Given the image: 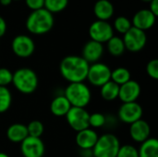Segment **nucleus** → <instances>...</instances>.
I'll return each mask as SVG.
<instances>
[{
	"mask_svg": "<svg viewBox=\"0 0 158 157\" xmlns=\"http://www.w3.org/2000/svg\"><path fill=\"white\" fill-rule=\"evenodd\" d=\"M55 19L52 13L45 8L32 11L26 19L27 30L35 35H41L48 32L54 26Z\"/></svg>",
	"mask_w": 158,
	"mask_h": 157,
	"instance_id": "2",
	"label": "nucleus"
},
{
	"mask_svg": "<svg viewBox=\"0 0 158 157\" xmlns=\"http://www.w3.org/2000/svg\"><path fill=\"white\" fill-rule=\"evenodd\" d=\"M150 134H151V129L149 124L145 120L140 119L131 124L130 135L134 142L142 143L150 138Z\"/></svg>",
	"mask_w": 158,
	"mask_h": 157,
	"instance_id": "17",
	"label": "nucleus"
},
{
	"mask_svg": "<svg viewBox=\"0 0 158 157\" xmlns=\"http://www.w3.org/2000/svg\"><path fill=\"white\" fill-rule=\"evenodd\" d=\"M0 157H9L6 154H5V153H1L0 152Z\"/></svg>",
	"mask_w": 158,
	"mask_h": 157,
	"instance_id": "37",
	"label": "nucleus"
},
{
	"mask_svg": "<svg viewBox=\"0 0 158 157\" xmlns=\"http://www.w3.org/2000/svg\"><path fill=\"white\" fill-rule=\"evenodd\" d=\"M131 72L128 68L123 67H118L114 70H111V80L113 82L118 84V86L128 82L131 81Z\"/></svg>",
	"mask_w": 158,
	"mask_h": 157,
	"instance_id": "24",
	"label": "nucleus"
},
{
	"mask_svg": "<svg viewBox=\"0 0 158 157\" xmlns=\"http://www.w3.org/2000/svg\"><path fill=\"white\" fill-rule=\"evenodd\" d=\"M97 132L91 129H85L77 132L76 135V144L81 150H92L98 140Z\"/></svg>",
	"mask_w": 158,
	"mask_h": 157,
	"instance_id": "16",
	"label": "nucleus"
},
{
	"mask_svg": "<svg viewBox=\"0 0 158 157\" xmlns=\"http://www.w3.org/2000/svg\"><path fill=\"white\" fill-rule=\"evenodd\" d=\"M143 1H144V2H150V1H152V0H143Z\"/></svg>",
	"mask_w": 158,
	"mask_h": 157,
	"instance_id": "38",
	"label": "nucleus"
},
{
	"mask_svg": "<svg viewBox=\"0 0 158 157\" xmlns=\"http://www.w3.org/2000/svg\"><path fill=\"white\" fill-rule=\"evenodd\" d=\"M12 0H0V4L4 6H7L11 4Z\"/></svg>",
	"mask_w": 158,
	"mask_h": 157,
	"instance_id": "36",
	"label": "nucleus"
},
{
	"mask_svg": "<svg viewBox=\"0 0 158 157\" xmlns=\"http://www.w3.org/2000/svg\"><path fill=\"white\" fill-rule=\"evenodd\" d=\"M89 35L91 40L103 44L114 36V29L107 21L97 19L91 24L89 28Z\"/></svg>",
	"mask_w": 158,
	"mask_h": 157,
	"instance_id": "9",
	"label": "nucleus"
},
{
	"mask_svg": "<svg viewBox=\"0 0 158 157\" xmlns=\"http://www.w3.org/2000/svg\"><path fill=\"white\" fill-rule=\"evenodd\" d=\"M131 27H132L131 21L128 18H126L124 16H120L115 19L113 29H115L118 32H119L121 34H125Z\"/></svg>",
	"mask_w": 158,
	"mask_h": 157,
	"instance_id": "27",
	"label": "nucleus"
},
{
	"mask_svg": "<svg viewBox=\"0 0 158 157\" xmlns=\"http://www.w3.org/2000/svg\"><path fill=\"white\" fill-rule=\"evenodd\" d=\"M89 117L90 114L85 108L71 106V108L66 115V119L69 127L75 131L79 132L81 130L90 128Z\"/></svg>",
	"mask_w": 158,
	"mask_h": 157,
	"instance_id": "8",
	"label": "nucleus"
},
{
	"mask_svg": "<svg viewBox=\"0 0 158 157\" xmlns=\"http://www.w3.org/2000/svg\"><path fill=\"white\" fill-rule=\"evenodd\" d=\"M106 124V117L101 113H93L89 117V127L91 129L102 128Z\"/></svg>",
	"mask_w": 158,
	"mask_h": 157,
	"instance_id": "29",
	"label": "nucleus"
},
{
	"mask_svg": "<svg viewBox=\"0 0 158 157\" xmlns=\"http://www.w3.org/2000/svg\"><path fill=\"white\" fill-rule=\"evenodd\" d=\"M27 130H28V135L29 136L35 137V138H41V136L44 133V125H43V123L41 121L32 120L28 124Z\"/></svg>",
	"mask_w": 158,
	"mask_h": 157,
	"instance_id": "28",
	"label": "nucleus"
},
{
	"mask_svg": "<svg viewBox=\"0 0 158 157\" xmlns=\"http://www.w3.org/2000/svg\"><path fill=\"white\" fill-rule=\"evenodd\" d=\"M116 157H139L138 149L131 144L122 145L120 146Z\"/></svg>",
	"mask_w": 158,
	"mask_h": 157,
	"instance_id": "30",
	"label": "nucleus"
},
{
	"mask_svg": "<svg viewBox=\"0 0 158 157\" xmlns=\"http://www.w3.org/2000/svg\"><path fill=\"white\" fill-rule=\"evenodd\" d=\"M69 5V0H44V7L50 13H59Z\"/></svg>",
	"mask_w": 158,
	"mask_h": 157,
	"instance_id": "26",
	"label": "nucleus"
},
{
	"mask_svg": "<svg viewBox=\"0 0 158 157\" xmlns=\"http://www.w3.org/2000/svg\"><path fill=\"white\" fill-rule=\"evenodd\" d=\"M12 94L7 87L0 86V114L6 113L11 106Z\"/></svg>",
	"mask_w": 158,
	"mask_h": 157,
	"instance_id": "25",
	"label": "nucleus"
},
{
	"mask_svg": "<svg viewBox=\"0 0 158 157\" xmlns=\"http://www.w3.org/2000/svg\"><path fill=\"white\" fill-rule=\"evenodd\" d=\"M13 73L6 68H0V86L6 87L12 83Z\"/></svg>",
	"mask_w": 158,
	"mask_h": 157,
	"instance_id": "31",
	"label": "nucleus"
},
{
	"mask_svg": "<svg viewBox=\"0 0 158 157\" xmlns=\"http://www.w3.org/2000/svg\"><path fill=\"white\" fill-rule=\"evenodd\" d=\"M141 94V85L138 81L131 80L119 86L118 98L122 103L136 102Z\"/></svg>",
	"mask_w": 158,
	"mask_h": 157,
	"instance_id": "13",
	"label": "nucleus"
},
{
	"mask_svg": "<svg viewBox=\"0 0 158 157\" xmlns=\"http://www.w3.org/2000/svg\"><path fill=\"white\" fill-rule=\"evenodd\" d=\"M70 108L71 105L64 95L56 96L50 105V111L56 117H66Z\"/></svg>",
	"mask_w": 158,
	"mask_h": 157,
	"instance_id": "20",
	"label": "nucleus"
},
{
	"mask_svg": "<svg viewBox=\"0 0 158 157\" xmlns=\"http://www.w3.org/2000/svg\"><path fill=\"white\" fill-rule=\"evenodd\" d=\"M12 1H19V0H12Z\"/></svg>",
	"mask_w": 158,
	"mask_h": 157,
	"instance_id": "39",
	"label": "nucleus"
},
{
	"mask_svg": "<svg viewBox=\"0 0 158 157\" xmlns=\"http://www.w3.org/2000/svg\"><path fill=\"white\" fill-rule=\"evenodd\" d=\"M118 138L112 133H106L98 137L92 149L93 157H116L120 148Z\"/></svg>",
	"mask_w": 158,
	"mask_h": 157,
	"instance_id": "5",
	"label": "nucleus"
},
{
	"mask_svg": "<svg viewBox=\"0 0 158 157\" xmlns=\"http://www.w3.org/2000/svg\"><path fill=\"white\" fill-rule=\"evenodd\" d=\"M6 31V23L3 17L0 16V38L5 35Z\"/></svg>",
	"mask_w": 158,
	"mask_h": 157,
	"instance_id": "35",
	"label": "nucleus"
},
{
	"mask_svg": "<svg viewBox=\"0 0 158 157\" xmlns=\"http://www.w3.org/2000/svg\"><path fill=\"white\" fill-rule=\"evenodd\" d=\"M37 74L29 68H20L13 73L12 84L23 94H31L38 87Z\"/></svg>",
	"mask_w": 158,
	"mask_h": 157,
	"instance_id": "3",
	"label": "nucleus"
},
{
	"mask_svg": "<svg viewBox=\"0 0 158 157\" xmlns=\"http://www.w3.org/2000/svg\"><path fill=\"white\" fill-rule=\"evenodd\" d=\"M123 43L125 48L132 53H137L143 50L147 42L145 31L131 27L125 34H123Z\"/></svg>",
	"mask_w": 158,
	"mask_h": 157,
	"instance_id": "7",
	"label": "nucleus"
},
{
	"mask_svg": "<svg viewBox=\"0 0 158 157\" xmlns=\"http://www.w3.org/2000/svg\"><path fill=\"white\" fill-rule=\"evenodd\" d=\"M146 72L148 76L154 80L158 79V60L153 59L150 60L146 66Z\"/></svg>",
	"mask_w": 158,
	"mask_h": 157,
	"instance_id": "32",
	"label": "nucleus"
},
{
	"mask_svg": "<svg viewBox=\"0 0 158 157\" xmlns=\"http://www.w3.org/2000/svg\"><path fill=\"white\" fill-rule=\"evenodd\" d=\"M107 50H108V53L111 55V56H121L126 48H125V45H124V43H123V40L122 38L118 37V36H113L112 38H110L107 42Z\"/></svg>",
	"mask_w": 158,
	"mask_h": 157,
	"instance_id": "23",
	"label": "nucleus"
},
{
	"mask_svg": "<svg viewBox=\"0 0 158 157\" xmlns=\"http://www.w3.org/2000/svg\"><path fill=\"white\" fill-rule=\"evenodd\" d=\"M139 157H158V141L156 138H149L141 143L138 150Z\"/></svg>",
	"mask_w": 158,
	"mask_h": 157,
	"instance_id": "21",
	"label": "nucleus"
},
{
	"mask_svg": "<svg viewBox=\"0 0 158 157\" xmlns=\"http://www.w3.org/2000/svg\"><path fill=\"white\" fill-rule=\"evenodd\" d=\"M86 80H88L92 85L101 87L111 80V69L107 65L101 62L91 64L89 66Z\"/></svg>",
	"mask_w": 158,
	"mask_h": 157,
	"instance_id": "6",
	"label": "nucleus"
},
{
	"mask_svg": "<svg viewBox=\"0 0 158 157\" xmlns=\"http://www.w3.org/2000/svg\"><path fill=\"white\" fill-rule=\"evenodd\" d=\"M118 118L126 123L132 124L140 119H142L143 115V107L137 102L132 103H122L118 109Z\"/></svg>",
	"mask_w": 158,
	"mask_h": 157,
	"instance_id": "10",
	"label": "nucleus"
},
{
	"mask_svg": "<svg viewBox=\"0 0 158 157\" xmlns=\"http://www.w3.org/2000/svg\"><path fill=\"white\" fill-rule=\"evenodd\" d=\"M44 151V144L41 138L28 136L20 143V152L23 157H43Z\"/></svg>",
	"mask_w": 158,
	"mask_h": 157,
	"instance_id": "12",
	"label": "nucleus"
},
{
	"mask_svg": "<svg viewBox=\"0 0 158 157\" xmlns=\"http://www.w3.org/2000/svg\"><path fill=\"white\" fill-rule=\"evenodd\" d=\"M11 48L13 53L21 58H26L31 56L34 50H35V44L33 40L24 34H19L17 35L11 43Z\"/></svg>",
	"mask_w": 158,
	"mask_h": 157,
	"instance_id": "11",
	"label": "nucleus"
},
{
	"mask_svg": "<svg viewBox=\"0 0 158 157\" xmlns=\"http://www.w3.org/2000/svg\"><path fill=\"white\" fill-rule=\"evenodd\" d=\"M90 64L79 56H68L59 66L61 76L69 83L83 82L87 78Z\"/></svg>",
	"mask_w": 158,
	"mask_h": 157,
	"instance_id": "1",
	"label": "nucleus"
},
{
	"mask_svg": "<svg viewBox=\"0 0 158 157\" xmlns=\"http://www.w3.org/2000/svg\"><path fill=\"white\" fill-rule=\"evenodd\" d=\"M64 96L71 106L85 108L92 100V92L84 82H75L67 86Z\"/></svg>",
	"mask_w": 158,
	"mask_h": 157,
	"instance_id": "4",
	"label": "nucleus"
},
{
	"mask_svg": "<svg viewBox=\"0 0 158 157\" xmlns=\"http://www.w3.org/2000/svg\"><path fill=\"white\" fill-rule=\"evenodd\" d=\"M156 19V16H155L149 9H141L137 11L133 16L131 24L132 27L145 31L155 25Z\"/></svg>",
	"mask_w": 158,
	"mask_h": 157,
	"instance_id": "15",
	"label": "nucleus"
},
{
	"mask_svg": "<svg viewBox=\"0 0 158 157\" xmlns=\"http://www.w3.org/2000/svg\"><path fill=\"white\" fill-rule=\"evenodd\" d=\"M100 94L101 97L106 101H114L117 98H118V93H119V86L113 82L112 81H109L108 82L105 83L103 86L100 87Z\"/></svg>",
	"mask_w": 158,
	"mask_h": 157,
	"instance_id": "22",
	"label": "nucleus"
},
{
	"mask_svg": "<svg viewBox=\"0 0 158 157\" xmlns=\"http://www.w3.org/2000/svg\"><path fill=\"white\" fill-rule=\"evenodd\" d=\"M103 54H104L103 44L98 42L90 40L84 44L82 48L81 57L91 65L98 62L99 59L102 57Z\"/></svg>",
	"mask_w": 158,
	"mask_h": 157,
	"instance_id": "14",
	"label": "nucleus"
},
{
	"mask_svg": "<svg viewBox=\"0 0 158 157\" xmlns=\"http://www.w3.org/2000/svg\"><path fill=\"white\" fill-rule=\"evenodd\" d=\"M150 7L148 8L155 16H158V0H152L149 2Z\"/></svg>",
	"mask_w": 158,
	"mask_h": 157,
	"instance_id": "34",
	"label": "nucleus"
},
{
	"mask_svg": "<svg viewBox=\"0 0 158 157\" xmlns=\"http://www.w3.org/2000/svg\"><path fill=\"white\" fill-rule=\"evenodd\" d=\"M25 3L32 11L44 7V0H25Z\"/></svg>",
	"mask_w": 158,
	"mask_h": 157,
	"instance_id": "33",
	"label": "nucleus"
},
{
	"mask_svg": "<svg viewBox=\"0 0 158 157\" xmlns=\"http://www.w3.org/2000/svg\"><path fill=\"white\" fill-rule=\"evenodd\" d=\"M114 6L109 0H98L94 6V12L98 20L107 21L114 15Z\"/></svg>",
	"mask_w": 158,
	"mask_h": 157,
	"instance_id": "18",
	"label": "nucleus"
},
{
	"mask_svg": "<svg viewBox=\"0 0 158 157\" xmlns=\"http://www.w3.org/2000/svg\"><path fill=\"white\" fill-rule=\"evenodd\" d=\"M28 136L27 126L21 123L12 124L6 130V138L13 143H20Z\"/></svg>",
	"mask_w": 158,
	"mask_h": 157,
	"instance_id": "19",
	"label": "nucleus"
}]
</instances>
